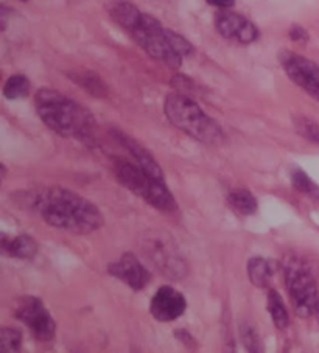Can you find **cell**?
Returning a JSON list of instances; mask_svg holds the SVG:
<instances>
[{
    "instance_id": "cell-9",
    "label": "cell",
    "mask_w": 319,
    "mask_h": 353,
    "mask_svg": "<svg viewBox=\"0 0 319 353\" xmlns=\"http://www.w3.org/2000/svg\"><path fill=\"white\" fill-rule=\"evenodd\" d=\"M279 61L287 77L319 101V64L302 54L288 50L280 52Z\"/></svg>"
},
{
    "instance_id": "cell-7",
    "label": "cell",
    "mask_w": 319,
    "mask_h": 353,
    "mask_svg": "<svg viewBox=\"0 0 319 353\" xmlns=\"http://www.w3.org/2000/svg\"><path fill=\"white\" fill-rule=\"evenodd\" d=\"M142 251L145 257L155 265L164 276L171 280L182 279L187 272L176 241L167 232H146L142 236Z\"/></svg>"
},
{
    "instance_id": "cell-3",
    "label": "cell",
    "mask_w": 319,
    "mask_h": 353,
    "mask_svg": "<svg viewBox=\"0 0 319 353\" xmlns=\"http://www.w3.org/2000/svg\"><path fill=\"white\" fill-rule=\"evenodd\" d=\"M165 115L171 125L201 143L222 145L226 140L222 126L187 95L170 94L165 100Z\"/></svg>"
},
{
    "instance_id": "cell-1",
    "label": "cell",
    "mask_w": 319,
    "mask_h": 353,
    "mask_svg": "<svg viewBox=\"0 0 319 353\" xmlns=\"http://www.w3.org/2000/svg\"><path fill=\"white\" fill-rule=\"evenodd\" d=\"M32 199V205L44 221L57 229L69 230L72 234H90L104 224L102 212L95 204L67 188H44Z\"/></svg>"
},
{
    "instance_id": "cell-23",
    "label": "cell",
    "mask_w": 319,
    "mask_h": 353,
    "mask_svg": "<svg viewBox=\"0 0 319 353\" xmlns=\"http://www.w3.org/2000/svg\"><path fill=\"white\" fill-rule=\"evenodd\" d=\"M291 184L300 193L313 194L315 192H318V187L315 185V182H313L309 178V174L302 172V170H294L291 173Z\"/></svg>"
},
{
    "instance_id": "cell-12",
    "label": "cell",
    "mask_w": 319,
    "mask_h": 353,
    "mask_svg": "<svg viewBox=\"0 0 319 353\" xmlns=\"http://www.w3.org/2000/svg\"><path fill=\"white\" fill-rule=\"evenodd\" d=\"M108 272L122 280L134 291L144 290L146 283L150 282V272L131 252L124 254L117 261L109 265Z\"/></svg>"
},
{
    "instance_id": "cell-24",
    "label": "cell",
    "mask_w": 319,
    "mask_h": 353,
    "mask_svg": "<svg viewBox=\"0 0 319 353\" xmlns=\"http://www.w3.org/2000/svg\"><path fill=\"white\" fill-rule=\"evenodd\" d=\"M240 338L244 345V349L248 352H260L262 350V343L259 336H257L255 330L248 324L240 325Z\"/></svg>"
},
{
    "instance_id": "cell-21",
    "label": "cell",
    "mask_w": 319,
    "mask_h": 353,
    "mask_svg": "<svg viewBox=\"0 0 319 353\" xmlns=\"http://www.w3.org/2000/svg\"><path fill=\"white\" fill-rule=\"evenodd\" d=\"M22 345V333L13 327H3L0 330V349L2 352H17Z\"/></svg>"
},
{
    "instance_id": "cell-5",
    "label": "cell",
    "mask_w": 319,
    "mask_h": 353,
    "mask_svg": "<svg viewBox=\"0 0 319 353\" xmlns=\"http://www.w3.org/2000/svg\"><path fill=\"white\" fill-rule=\"evenodd\" d=\"M282 270L294 312L299 318H310L318 312L319 297L316 280L309 265L298 255L288 254L284 259Z\"/></svg>"
},
{
    "instance_id": "cell-20",
    "label": "cell",
    "mask_w": 319,
    "mask_h": 353,
    "mask_svg": "<svg viewBox=\"0 0 319 353\" xmlns=\"http://www.w3.org/2000/svg\"><path fill=\"white\" fill-rule=\"evenodd\" d=\"M30 89H32V84L26 75H13L10 77L7 83L3 86V97L8 100H19L26 99L30 94Z\"/></svg>"
},
{
    "instance_id": "cell-28",
    "label": "cell",
    "mask_w": 319,
    "mask_h": 353,
    "mask_svg": "<svg viewBox=\"0 0 319 353\" xmlns=\"http://www.w3.org/2000/svg\"><path fill=\"white\" fill-rule=\"evenodd\" d=\"M0 14H2V32L5 28H7V21H8V16H7V8L2 7V11H0Z\"/></svg>"
},
{
    "instance_id": "cell-17",
    "label": "cell",
    "mask_w": 319,
    "mask_h": 353,
    "mask_svg": "<svg viewBox=\"0 0 319 353\" xmlns=\"http://www.w3.org/2000/svg\"><path fill=\"white\" fill-rule=\"evenodd\" d=\"M273 276L274 265L271 260L263 257H253L248 261V277L254 287L267 288Z\"/></svg>"
},
{
    "instance_id": "cell-27",
    "label": "cell",
    "mask_w": 319,
    "mask_h": 353,
    "mask_svg": "<svg viewBox=\"0 0 319 353\" xmlns=\"http://www.w3.org/2000/svg\"><path fill=\"white\" fill-rule=\"evenodd\" d=\"M206 2L220 10H229L235 5V0H206Z\"/></svg>"
},
{
    "instance_id": "cell-25",
    "label": "cell",
    "mask_w": 319,
    "mask_h": 353,
    "mask_svg": "<svg viewBox=\"0 0 319 353\" xmlns=\"http://www.w3.org/2000/svg\"><path fill=\"white\" fill-rule=\"evenodd\" d=\"M167 34H168V39H170V44L173 46L175 50L181 54V57H190V54L193 53V46L190 44V42L181 36L180 33H175L171 32V30H167Z\"/></svg>"
},
{
    "instance_id": "cell-18",
    "label": "cell",
    "mask_w": 319,
    "mask_h": 353,
    "mask_svg": "<svg viewBox=\"0 0 319 353\" xmlns=\"http://www.w3.org/2000/svg\"><path fill=\"white\" fill-rule=\"evenodd\" d=\"M228 203L234 209L237 214L240 215H253L257 212V199L251 192L244 190V188H237V190H232L228 194Z\"/></svg>"
},
{
    "instance_id": "cell-26",
    "label": "cell",
    "mask_w": 319,
    "mask_h": 353,
    "mask_svg": "<svg viewBox=\"0 0 319 353\" xmlns=\"http://www.w3.org/2000/svg\"><path fill=\"white\" fill-rule=\"evenodd\" d=\"M288 34H290V39L293 42H298V44H305V42H309V33H307V30L304 27L298 26V23H294V26H291L290 32H288Z\"/></svg>"
},
{
    "instance_id": "cell-6",
    "label": "cell",
    "mask_w": 319,
    "mask_h": 353,
    "mask_svg": "<svg viewBox=\"0 0 319 353\" xmlns=\"http://www.w3.org/2000/svg\"><path fill=\"white\" fill-rule=\"evenodd\" d=\"M133 39L150 54L153 59L168 65L170 69H180L182 57L170 44L167 28L150 14H145L139 26L130 33Z\"/></svg>"
},
{
    "instance_id": "cell-15",
    "label": "cell",
    "mask_w": 319,
    "mask_h": 353,
    "mask_svg": "<svg viewBox=\"0 0 319 353\" xmlns=\"http://www.w3.org/2000/svg\"><path fill=\"white\" fill-rule=\"evenodd\" d=\"M2 249L11 257L19 260H30L38 254V243L27 234L17 235L14 239H7V235L2 236Z\"/></svg>"
},
{
    "instance_id": "cell-2",
    "label": "cell",
    "mask_w": 319,
    "mask_h": 353,
    "mask_svg": "<svg viewBox=\"0 0 319 353\" xmlns=\"http://www.w3.org/2000/svg\"><path fill=\"white\" fill-rule=\"evenodd\" d=\"M36 112L41 120L59 136L73 137L92 143L95 137V120L92 114L69 97L55 89H39L35 97Z\"/></svg>"
},
{
    "instance_id": "cell-22",
    "label": "cell",
    "mask_w": 319,
    "mask_h": 353,
    "mask_svg": "<svg viewBox=\"0 0 319 353\" xmlns=\"http://www.w3.org/2000/svg\"><path fill=\"white\" fill-rule=\"evenodd\" d=\"M294 128H296V132L299 136L319 145V125L316 121L305 117H298L294 119Z\"/></svg>"
},
{
    "instance_id": "cell-11",
    "label": "cell",
    "mask_w": 319,
    "mask_h": 353,
    "mask_svg": "<svg viewBox=\"0 0 319 353\" xmlns=\"http://www.w3.org/2000/svg\"><path fill=\"white\" fill-rule=\"evenodd\" d=\"M187 308V301L182 293L173 287H162L156 291L150 303L153 318L159 322H171L181 318Z\"/></svg>"
},
{
    "instance_id": "cell-8",
    "label": "cell",
    "mask_w": 319,
    "mask_h": 353,
    "mask_svg": "<svg viewBox=\"0 0 319 353\" xmlns=\"http://www.w3.org/2000/svg\"><path fill=\"white\" fill-rule=\"evenodd\" d=\"M13 313L16 319L23 322L30 330H32L33 336L39 341L48 343L55 338L57 333V324L52 318V314L47 312L41 299L35 296H22L17 297L13 303Z\"/></svg>"
},
{
    "instance_id": "cell-16",
    "label": "cell",
    "mask_w": 319,
    "mask_h": 353,
    "mask_svg": "<svg viewBox=\"0 0 319 353\" xmlns=\"http://www.w3.org/2000/svg\"><path fill=\"white\" fill-rule=\"evenodd\" d=\"M67 77H69L73 83H77L79 88L84 89L86 92L90 94L92 97H97V99H104V97H108L109 94L106 83H104L95 72H67Z\"/></svg>"
},
{
    "instance_id": "cell-13",
    "label": "cell",
    "mask_w": 319,
    "mask_h": 353,
    "mask_svg": "<svg viewBox=\"0 0 319 353\" xmlns=\"http://www.w3.org/2000/svg\"><path fill=\"white\" fill-rule=\"evenodd\" d=\"M117 137L120 140V143L124 145V147L128 150V153H130L134 159H136L137 165L142 168L145 173H148L151 178H155V179L165 181V176H164L161 165H159L155 157H153L148 151L142 147V145H139L136 140L130 139L122 132L117 134Z\"/></svg>"
},
{
    "instance_id": "cell-4",
    "label": "cell",
    "mask_w": 319,
    "mask_h": 353,
    "mask_svg": "<svg viewBox=\"0 0 319 353\" xmlns=\"http://www.w3.org/2000/svg\"><path fill=\"white\" fill-rule=\"evenodd\" d=\"M114 174L122 185L146 201L155 209L165 212V214H173L177 210L176 199L168 190L165 181L151 178L139 165H134L124 159H115Z\"/></svg>"
},
{
    "instance_id": "cell-19",
    "label": "cell",
    "mask_w": 319,
    "mask_h": 353,
    "mask_svg": "<svg viewBox=\"0 0 319 353\" xmlns=\"http://www.w3.org/2000/svg\"><path fill=\"white\" fill-rule=\"evenodd\" d=\"M267 307H268L269 314H271L274 325L278 327L279 330H285V328L290 325V316H288L284 301H282L280 294L276 290L268 291Z\"/></svg>"
},
{
    "instance_id": "cell-29",
    "label": "cell",
    "mask_w": 319,
    "mask_h": 353,
    "mask_svg": "<svg viewBox=\"0 0 319 353\" xmlns=\"http://www.w3.org/2000/svg\"><path fill=\"white\" fill-rule=\"evenodd\" d=\"M22 2H28V0H22Z\"/></svg>"
},
{
    "instance_id": "cell-14",
    "label": "cell",
    "mask_w": 319,
    "mask_h": 353,
    "mask_svg": "<svg viewBox=\"0 0 319 353\" xmlns=\"http://www.w3.org/2000/svg\"><path fill=\"white\" fill-rule=\"evenodd\" d=\"M108 13L128 33H131L144 17L142 11L130 0H109Z\"/></svg>"
},
{
    "instance_id": "cell-10",
    "label": "cell",
    "mask_w": 319,
    "mask_h": 353,
    "mask_svg": "<svg viewBox=\"0 0 319 353\" xmlns=\"http://www.w3.org/2000/svg\"><path fill=\"white\" fill-rule=\"evenodd\" d=\"M215 28L223 38L235 39L240 44H253L259 38V28L246 17L234 11H218L215 16Z\"/></svg>"
}]
</instances>
